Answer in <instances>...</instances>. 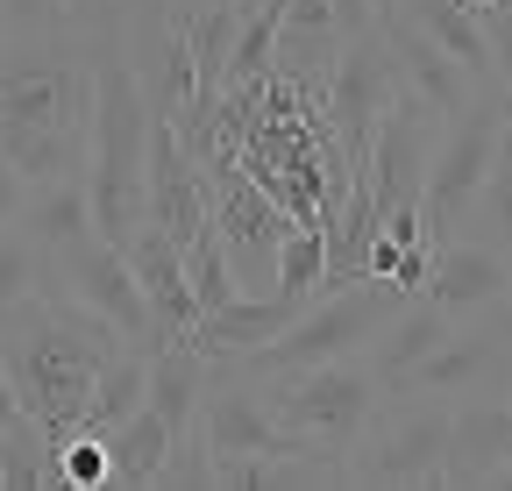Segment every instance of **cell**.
<instances>
[{"label":"cell","mask_w":512,"mask_h":491,"mask_svg":"<svg viewBox=\"0 0 512 491\" xmlns=\"http://www.w3.org/2000/svg\"><path fill=\"white\" fill-rule=\"evenodd\" d=\"M57 8H64V36L86 65L121 50V0H57Z\"/></svg>","instance_id":"cell-25"},{"label":"cell","mask_w":512,"mask_h":491,"mask_svg":"<svg viewBox=\"0 0 512 491\" xmlns=\"http://www.w3.org/2000/svg\"><path fill=\"white\" fill-rule=\"evenodd\" d=\"M477 29H484V43H491L498 93L512 100V0H484V8H477Z\"/></svg>","instance_id":"cell-27"},{"label":"cell","mask_w":512,"mask_h":491,"mask_svg":"<svg viewBox=\"0 0 512 491\" xmlns=\"http://www.w3.org/2000/svg\"><path fill=\"white\" fill-rule=\"evenodd\" d=\"M143 371H150V349H121L107 371L93 378V392H86V413H79V427H93V435H114V427L143 406Z\"/></svg>","instance_id":"cell-20"},{"label":"cell","mask_w":512,"mask_h":491,"mask_svg":"<svg viewBox=\"0 0 512 491\" xmlns=\"http://www.w3.org/2000/svg\"><path fill=\"white\" fill-rule=\"evenodd\" d=\"M377 29H384V43H392V65H399V93H413L434 121H448L456 107H470L477 100V86H470V72L448 57L406 8H392V15H377Z\"/></svg>","instance_id":"cell-13"},{"label":"cell","mask_w":512,"mask_h":491,"mask_svg":"<svg viewBox=\"0 0 512 491\" xmlns=\"http://www.w3.org/2000/svg\"><path fill=\"white\" fill-rule=\"evenodd\" d=\"M498 136H505V93L498 86L441 121V136L427 150V178H420V228H427V242H448L463 228L484 171L498 157Z\"/></svg>","instance_id":"cell-5"},{"label":"cell","mask_w":512,"mask_h":491,"mask_svg":"<svg viewBox=\"0 0 512 491\" xmlns=\"http://www.w3.org/2000/svg\"><path fill=\"white\" fill-rule=\"evenodd\" d=\"M399 8L456 57V65L470 72V86L477 93H491L498 86V72H491V43H484V29H477V8H463V0H399Z\"/></svg>","instance_id":"cell-18"},{"label":"cell","mask_w":512,"mask_h":491,"mask_svg":"<svg viewBox=\"0 0 512 491\" xmlns=\"http://www.w3.org/2000/svg\"><path fill=\"white\" fill-rule=\"evenodd\" d=\"M434 136H441V121H434L413 93H399L392 107L377 114V129H370V143H363V171H356L377 214L420 207V178H427V150H434Z\"/></svg>","instance_id":"cell-8"},{"label":"cell","mask_w":512,"mask_h":491,"mask_svg":"<svg viewBox=\"0 0 512 491\" xmlns=\"http://www.w3.org/2000/svg\"><path fill=\"white\" fill-rule=\"evenodd\" d=\"M22 193H29V186H22V171L0 157V221H15V214H22Z\"/></svg>","instance_id":"cell-28"},{"label":"cell","mask_w":512,"mask_h":491,"mask_svg":"<svg viewBox=\"0 0 512 491\" xmlns=\"http://www.w3.org/2000/svg\"><path fill=\"white\" fill-rule=\"evenodd\" d=\"M420 299H434V306H448V314H484V306H498V299H512V257H498L491 242H477V235H448V242H434V264H427V285H420Z\"/></svg>","instance_id":"cell-15"},{"label":"cell","mask_w":512,"mask_h":491,"mask_svg":"<svg viewBox=\"0 0 512 491\" xmlns=\"http://www.w3.org/2000/svg\"><path fill=\"white\" fill-rule=\"evenodd\" d=\"M505 143H512V100H505Z\"/></svg>","instance_id":"cell-30"},{"label":"cell","mask_w":512,"mask_h":491,"mask_svg":"<svg viewBox=\"0 0 512 491\" xmlns=\"http://www.w3.org/2000/svg\"><path fill=\"white\" fill-rule=\"evenodd\" d=\"M320 264H328V242H320V228H285V242H278V264H271V292H285V299H313L320 292Z\"/></svg>","instance_id":"cell-24"},{"label":"cell","mask_w":512,"mask_h":491,"mask_svg":"<svg viewBox=\"0 0 512 491\" xmlns=\"http://www.w3.org/2000/svg\"><path fill=\"white\" fill-rule=\"evenodd\" d=\"M256 385H264V406L278 413L285 435L320 449V456H349L356 435L370 427V413L384 406V385L370 378L363 356H328V363H306V371H285V378H256Z\"/></svg>","instance_id":"cell-4"},{"label":"cell","mask_w":512,"mask_h":491,"mask_svg":"<svg viewBox=\"0 0 512 491\" xmlns=\"http://www.w3.org/2000/svg\"><path fill=\"white\" fill-rule=\"evenodd\" d=\"M143 214L178 242L200 235L214 214H207V178H200V157L178 143V129L164 114H150V157H143Z\"/></svg>","instance_id":"cell-11"},{"label":"cell","mask_w":512,"mask_h":491,"mask_svg":"<svg viewBox=\"0 0 512 491\" xmlns=\"http://www.w3.org/2000/svg\"><path fill=\"white\" fill-rule=\"evenodd\" d=\"M0 491H50V435L29 413L0 427Z\"/></svg>","instance_id":"cell-22"},{"label":"cell","mask_w":512,"mask_h":491,"mask_svg":"<svg viewBox=\"0 0 512 491\" xmlns=\"http://www.w3.org/2000/svg\"><path fill=\"white\" fill-rule=\"evenodd\" d=\"M93 65L72 43H0V157L22 186L86 171Z\"/></svg>","instance_id":"cell-2"},{"label":"cell","mask_w":512,"mask_h":491,"mask_svg":"<svg viewBox=\"0 0 512 491\" xmlns=\"http://www.w3.org/2000/svg\"><path fill=\"white\" fill-rule=\"evenodd\" d=\"M448 413H456V399H399V406L384 399L349 449V484L427 491V477L441 463V442H448Z\"/></svg>","instance_id":"cell-6"},{"label":"cell","mask_w":512,"mask_h":491,"mask_svg":"<svg viewBox=\"0 0 512 491\" xmlns=\"http://www.w3.org/2000/svg\"><path fill=\"white\" fill-rule=\"evenodd\" d=\"M498 306H505V321H512V299H498Z\"/></svg>","instance_id":"cell-31"},{"label":"cell","mask_w":512,"mask_h":491,"mask_svg":"<svg viewBox=\"0 0 512 491\" xmlns=\"http://www.w3.org/2000/svg\"><path fill=\"white\" fill-rule=\"evenodd\" d=\"M50 285V257H43V242L22 228V221H0V314H8L15 299L43 292Z\"/></svg>","instance_id":"cell-23"},{"label":"cell","mask_w":512,"mask_h":491,"mask_svg":"<svg viewBox=\"0 0 512 491\" xmlns=\"http://www.w3.org/2000/svg\"><path fill=\"white\" fill-rule=\"evenodd\" d=\"M178 449V435L150 413V406H136L114 435H107V463H114V484H128V491H150L157 484V470H164V456Z\"/></svg>","instance_id":"cell-19"},{"label":"cell","mask_w":512,"mask_h":491,"mask_svg":"<svg viewBox=\"0 0 512 491\" xmlns=\"http://www.w3.org/2000/svg\"><path fill=\"white\" fill-rule=\"evenodd\" d=\"M392 100H399V65H392L384 29L370 22L363 36L342 43L328 86H320V107H328V121H335V136H342V150H349L356 171H363V143H370V129H377V114L392 107Z\"/></svg>","instance_id":"cell-7"},{"label":"cell","mask_w":512,"mask_h":491,"mask_svg":"<svg viewBox=\"0 0 512 491\" xmlns=\"http://www.w3.org/2000/svg\"><path fill=\"white\" fill-rule=\"evenodd\" d=\"M143 157H150V100L128 72V57H93V114H86V200L93 235L121 242L136 235L143 214Z\"/></svg>","instance_id":"cell-3"},{"label":"cell","mask_w":512,"mask_h":491,"mask_svg":"<svg viewBox=\"0 0 512 491\" xmlns=\"http://www.w3.org/2000/svg\"><path fill=\"white\" fill-rule=\"evenodd\" d=\"M192 435H200L207 456H278V449H306L292 442L278 413L264 406V385H207L200 413H192Z\"/></svg>","instance_id":"cell-14"},{"label":"cell","mask_w":512,"mask_h":491,"mask_svg":"<svg viewBox=\"0 0 512 491\" xmlns=\"http://www.w3.org/2000/svg\"><path fill=\"white\" fill-rule=\"evenodd\" d=\"M505 378H512V349H505Z\"/></svg>","instance_id":"cell-32"},{"label":"cell","mask_w":512,"mask_h":491,"mask_svg":"<svg viewBox=\"0 0 512 491\" xmlns=\"http://www.w3.org/2000/svg\"><path fill=\"white\" fill-rule=\"evenodd\" d=\"M121 257H128V271H136V285H143V306H150L157 335H185L192 321H200V299H192V285H185V250L157 221H143L136 235H128Z\"/></svg>","instance_id":"cell-16"},{"label":"cell","mask_w":512,"mask_h":491,"mask_svg":"<svg viewBox=\"0 0 512 491\" xmlns=\"http://www.w3.org/2000/svg\"><path fill=\"white\" fill-rule=\"evenodd\" d=\"M505 456H512V406L498 392H470L448 413V442H441L427 491H477Z\"/></svg>","instance_id":"cell-12"},{"label":"cell","mask_w":512,"mask_h":491,"mask_svg":"<svg viewBox=\"0 0 512 491\" xmlns=\"http://www.w3.org/2000/svg\"><path fill=\"white\" fill-rule=\"evenodd\" d=\"M121 349H136V342H121L114 321H100L93 306H79L72 292H57V285L15 299L8 314H0V371H8L22 413L43 427L50 442H64L79 427L93 378Z\"/></svg>","instance_id":"cell-1"},{"label":"cell","mask_w":512,"mask_h":491,"mask_svg":"<svg viewBox=\"0 0 512 491\" xmlns=\"http://www.w3.org/2000/svg\"><path fill=\"white\" fill-rule=\"evenodd\" d=\"M505 335H512L505 306H484V321L477 328H448L406 371V385L392 399H470V392H498L505 385Z\"/></svg>","instance_id":"cell-10"},{"label":"cell","mask_w":512,"mask_h":491,"mask_svg":"<svg viewBox=\"0 0 512 491\" xmlns=\"http://www.w3.org/2000/svg\"><path fill=\"white\" fill-rule=\"evenodd\" d=\"M50 285L72 292L79 306H93L100 321H114L121 342H136V349L157 342V321H150V306H143V285H136V271H128V257L114 250V242L86 235V242H72V250H57L50 257Z\"/></svg>","instance_id":"cell-9"},{"label":"cell","mask_w":512,"mask_h":491,"mask_svg":"<svg viewBox=\"0 0 512 491\" xmlns=\"http://www.w3.org/2000/svg\"><path fill=\"white\" fill-rule=\"evenodd\" d=\"M15 221H22V228L43 242V257H57V250H72V242H86V235H93L86 171H72V178H43V186H29Z\"/></svg>","instance_id":"cell-17"},{"label":"cell","mask_w":512,"mask_h":491,"mask_svg":"<svg viewBox=\"0 0 512 491\" xmlns=\"http://www.w3.org/2000/svg\"><path fill=\"white\" fill-rule=\"evenodd\" d=\"M463 228H477V242H491L498 257H512V143L505 136H498V157L484 171V186H477Z\"/></svg>","instance_id":"cell-21"},{"label":"cell","mask_w":512,"mask_h":491,"mask_svg":"<svg viewBox=\"0 0 512 491\" xmlns=\"http://www.w3.org/2000/svg\"><path fill=\"white\" fill-rule=\"evenodd\" d=\"M370 8H377V15H392V8H399V0H370Z\"/></svg>","instance_id":"cell-29"},{"label":"cell","mask_w":512,"mask_h":491,"mask_svg":"<svg viewBox=\"0 0 512 491\" xmlns=\"http://www.w3.org/2000/svg\"><path fill=\"white\" fill-rule=\"evenodd\" d=\"M72 43L57 0H0V43Z\"/></svg>","instance_id":"cell-26"}]
</instances>
